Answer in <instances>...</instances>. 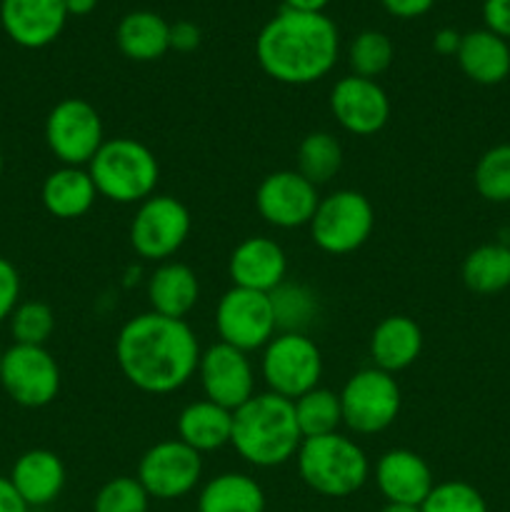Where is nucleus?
<instances>
[{"label":"nucleus","instance_id":"f257e3e1","mask_svg":"<svg viewBox=\"0 0 510 512\" xmlns=\"http://www.w3.org/2000/svg\"><path fill=\"white\" fill-rule=\"evenodd\" d=\"M200 343L185 320L140 313L120 328L115 360L133 388L148 395H168L198 373Z\"/></svg>","mask_w":510,"mask_h":512},{"label":"nucleus","instance_id":"f03ea898","mask_svg":"<svg viewBox=\"0 0 510 512\" xmlns=\"http://www.w3.org/2000/svg\"><path fill=\"white\" fill-rule=\"evenodd\" d=\"M340 35L325 13L283 8L260 28L255 58L268 78L283 85H310L335 68Z\"/></svg>","mask_w":510,"mask_h":512},{"label":"nucleus","instance_id":"7ed1b4c3","mask_svg":"<svg viewBox=\"0 0 510 512\" xmlns=\"http://www.w3.org/2000/svg\"><path fill=\"white\" fill-rule=\"evenodd\" d=\"M303 435L295 420L293 400L275 393H255L233 413L230 445L255 468H278L298 455Z\"/></svg>","mask_w":510,"mask_h":512},{"label":"nucleus","instance_id":"20e7f679","mask_svg":"<svg viewBox=\"0 0 510 512\" xmlns=\"http://www.w3.org/2000/svg\"><path fill=\"white\" fill-rule=\"evenodd\" d=\"M98 195L110 203L135 205L155 195L160 180V163L153 150L135 138H110L100 145L88 163Z\"/></svg>","mask_w":510,"mask_h":512},{"label":"nucleus","instance_id":"39448f33","mask_svg":"<svg viewBox=\"0 0 510 512\" xmlns=\"http://www.w3.org/2000/svg\"><path fill=\"white\" fill-rule=\"evenodd\" d=\"M295 463L303 483L323 498H348L358 493L370 478L365 450L353 438L340 433L305 438Z\"/></svg>","mask_w":510,"mask_h":512},{"label":"nucleus","instance_id":"423d86ee","mask_svg":"<svg viewBox=\"0 0 510 512\" xmlns=\"http://www.w3.org/2000/svg\"><path fill=\"white\" fill-rule=\"evenodd\" d=\"M343 425L355 435H378L398 420L403 393L395 375L380 368H363L340 390Z\"/></svg>","mask_w":510,"mask_h":512},{"label":"nucleus","instance_id":"0eeeda50","mask_svg":"<svg viewBox=\"0 0 510 512\" xmlns=\"http://www.w3.org/2000/svg\"><path fill=\"white\" fill-rule=\"evenodd\" d=\"M310 238L323 253L348 255L363 248L375 228L373 203L358 190H335L320 198L310 220Z\"/></svg>","mask_w":510,"mask_h":512},{"label":"nucleus","instance_id":"6e6552de","mask_svg":"<svg viewBox=\"0 0 510 512\" xmlns=\"http://www.w3.org/2000/svg\"><path fill=\"white\" fill-rule=\"evenodd\" d=\"M260 373L270 393L285 400H298L318 388L323 378V353L305 333H275L263 348Z\"/></svg>","mask_w":510,"mask_h":512},{"label":"nucleus","instance_id":"1a4fd4ad","mask_svg":"<svg viewBox=\"0 0 510 512\" xmlns=\"http://www.w3.org/2000/svg\"><path fill=\"white\" fill-rule=\"evenodd\" d=\"M190 228L193 218L183 200L173 195H150L130 220V245L140 258L165 263L183 248Z\"/></svg>","mask_w":510,"mask_h":512},{"label":"nucleus","instance_id":"9d476101","mask_svg":"<svg viewBox=\"0 0 510 512\" xmlns=\"http://www.w3.org/2000/svg\"><path fill=\"white\" fill-rule=\"evenodd\" d=\"M45 143L60 165L83 168L105 143L100 113L83 98L60 100L45 118Z\"/></svg>","mask_w":510,"mask_h":512},{"label":"nucleus","instance_id":"9b49d317","mask_svg":"<svg viewBox=\"0 0 510 512\" xmlns=\"http://www.w3.org/2000/svg\"><path fill=\"white\" fill-rule=\"evenodd\" d=\"M215 330L220 343L233 345L243 353L263 350L278 333L270 295L235 285L225 290L215 308Z\"/></svg>","mask_w":510,"mask_h":512},{"label":"nucleus","instance_id":"f8f14e48","mask_svg":"<svg viewBox=\"0 0 510 512\" xmlns=\"http://www.w3.org/2000/svg\"><path fill=\"white\" fill-rule=\"evenodd\" d=\"M0 385L20 408H45L60 393V368L43 345H13L3 355Z\"/></svg>","mask_w":510,"mask_h":512},{"label":"nucleus","instance_id":"ddd939ff","mask_svg":"<svg viewBox=\"0 0 510 512\" xmlns=\"http://www.w3.org/2000/svg\"><path fill=\"white\" fill-rule=\"evenodd\" d=\"M203 475V455L183 440H163L143 453L138 463V483L150 500H178L195 490Z\"/></svg>","mask_w":510,"mask_h":512},{"label":"nucleus","instance_id":"4468645a","mask_svg":"<svg viewBox=\"0 0 510 512\" xmlns=\"http://www.w3.org/2000/svg\"><path fill=\"white\" fill-rule=\"evenodd\" d=\"M318 203V188L305 180L298 170H275L265 175L255 190V208L260 218L280 230L310 225Z\"/></svg>","mask_w":510,"mask_h":512},{"label":"nucleus","instance_id":"2eb2a0df","mask_svg":"<svg viewBox=\"0 0 510 512\" xmlns=\"http://www.w3.org/2000/svg\"><path fill=\"white\" fill-rule=\"evenodd\" d=\"M198 378L205 400L233 413L255 395V373L248 353L220 340L200 353Z\"/></svg>","mask_w":510,"mask_h":512},{"label":"nucleus","instance_id":"dca6fc26","mask_svg":"<svg viewBox=\"0 0 510 512\" xmlns=\"http://www.w3.org/2000/svg\"><path fill=\"white\" fill-rule=\"evenodd\" d=\"M330 113L350 135L380 133L390 120V98L378 80L348 75L330 90Z\"/></svg>","mask_w":510,"mask_h":512},{"label":"nucleus","instance_id":"f3484780","mask_svg":"<svg viewBox=\"0 0 510 512\" xmlns=\"http://www.w3.org/2000/svg\"><path fill=\"white\" fill-rule=\"evenodd\" d=\"M228 275L235 288L270 295L288 278V255L273 238L253 235L233 248L228 258Z\"/></svg>","mask_w":510,"mask_h":512},{"label":"nucleus","instance_id":"a211bd4d","mask_svg":"<svg viewBox=\"0 0 510 512\" xmlns=\"http://www.w3.org/2000/svg\"><path fill=\"white\" fill-rule=\"evenodd\" d=\"M65 0H0V23L20 48H45L63 33Z\"/></svg>","mask_w":510,"mask_h":512},{"label":"nucleus","instance_id":"6ab92c4d","mask_svg":"<svg viewBox=\"0 0 510 512\" xmlns=\"http://www.w3.org/2000/svg\"><path fill=\"white\" fill-rule=\"evenodd\" d=\"M375 483L385 503L418 505V508L435 488L430 465L408 448H395L380 455L375 465Z\"/></svg>","mask_w":510,"mask_h":512},{"label":"nucleus","instance_id":"aec40b11","mask_svg":"<svg viewBox=\"0 0 510 512\" xmlns=\"http://www.w3.org/2000/svg\"><path fill=\"white\" fill-rule=\"evenodd\" d=\"M65 480H68V473H65L60 455L45 448L23 453L13 463V470H10V483L15 485L25 505L35 510L55 503L63 493Z\"/></svg>","mask_w":510,"mask_h":512},{"label":"nucleus","instance_id":"412c9836","mask_svg":"<svg viewBox=\"0 0 510 512\" xmlns=\"http://www.w3.org/2000/svg\"><path fill=\"white\" fill-rule=\"evenodd\" d=\"M423 353V330L408 315H388L370 333L373 368L395 375L408 370Z\"/></svg>","mask_w":510,"mask_h":512},{"label":"nucleus","instance_id":"4be33fe9","mask_svg":"<svg viewBox=\"0 0 510 512\" xmlns=\"http://www.w3.org/2000/svg\"><path fill=\"white\" fill-rule=\"evenodd\" d=\"M200 300L198 275L190 265L178 260H165L148 278V303L150 310L165 318L185 320L190 310Z\"/></svg>","mask_w":510,"mask_h":512},{"label":"nucleus","instance_id":"5701e85b","mask_svg":"<svg viewBox=\"0 0 510 512\" xmlns=\"http://www.w3.org/2000/svg\"><path fill=\"white\" fill-rule=\"evenodd\" d=\"M458 65L478 85H498L510 75V45L490 30H470L458 48Z\"/></svg>","mask_w":510,"mask_h":512},{"label":"nucleus","instance_id":"b1692460","mask_svg":"<svg viewBox=\"0 0 510 512\" xmlns=\"http://www.w3.org/2000/svg\"><path fill=\"white\" fill-rule=\"evenodd\" d=\"M45 210L53 218L60 220H75L90 213V208L98 200V190H95L93 178H90L88 168H75V165H60L58 170L45 178L43 190H40Z\"/></svg>","mask_w":510,"mask_h":512},{"label":"nucleus","instance_id":"393cba45","mask_svg":"<svg viewBox=\"0 0 510 512\" xmlns=\"http://www.w3.org/2000/svg\"><path fill=\"white\" fill-rule=\"evenodd\" d=\"M233 435V410L210 400H195L178 415V440L195 453H213L230 445Z\"/></svg>","mask_w":510,"mask_h":512},{"label":"nucleus","instance_id":"a878e982","mask_svg":"<svg viewBox=\"0 0 510 512\" xmlns=\"http://www.w3.org/2000/svg\"><path fill=\"white\" fill-rule=\"evenodd\" d=\"M115 43L125 58L153 63L170 50V23L150 10H133L115 28Z\"/></svg>","mask_w":510,"mask_h":512},{"label":"nucleus","instance_id":"bb28decb","mask_svg":"<svg viewBox=\"0 0 510 512\" xmlns=\"http://www.w3.org/2000/svg\"><path fill=\"white\" fill-rule=\"evenodd\" d=\"M198 512H265V493L250 475H215L200 490Z\"/></svg>","mask_w":510,"mask_h":512},{"label":"nucleus","instance_id":"cd10ccee","mask_svg":"<svg viewBox=\"0 0 510 512\" xmlns=\"http://www.w3.org/2000/svg\"><path fill=\"white\" fill-rule=\"evenodd\" d=\"M463 283L475 295H498L510 288V245L485 243L463 260Z\"/></svg>","mask_w":510,"mask_h":512},{"label":"nucleus","instance_id":"c85d7f7f","mask_svg":"<svg viewBox=\"0 0 510 512\" xmlns=\"http://www.w3.org/2000/svg\"><path fill=\"white\" fill-rule=\"evenodd\" d=\"M295 163H298L295 170L315 188H320V185L330 183L343 168V145L328 130H315L300 140Z\"/></svg>","mask_w":510,"mask_h":512},{"label":"nucleus","instance_id":"c756f323","mask_svg":"<svg viewBox=\"0 0 510 512\" xmlns=\"http://www.w3.org/2000/svg\"><path fill=\"white\" fill-rule=\"evenodd\" d=\"M270 303H273L275 325L278 333H305L308 335L310 325L318 320L320 315V300L315 290H310L303 283H288L270 293Z\"/></svg>","mask_w":510,"mask_h":512},{"label":"nucleus","instance_id":"7c9ffc66","mask_svg":"<svg viewBox=\"0 0 510 512\" xmlns=\"http://www.w3.org/2000/svg\"><path fill=\"white\" fill-rule=\"evenodd\" d=\"M293 410L303 440L338 433V428L343 425L340 395L328 388H320V385L293 400Z\"/></svg>","mask_w":510,"mask_h":512},{"label":"nucleus","instance_id":"2f4dec72","mask_svg":"<svg viewBox=\"0 0 510 512\" xmlns=\"http://www.w3.org/2000/svg\"><path fill=\"white\" fill-rule=\"evenodd\" d=\"M473 185L488 203H510V143L485 150L473 170Z\"/></svg>","mask_w":510,"mask_h":512},{"label":"nucleus","instance_id":"473e14b6","mask_svg":"<svg viewBox=\"0 0 510 512\" xmlns=\"http://www.w3.org/2000/svg\"><path fill=\"white\" fill-rule=\"evenodd\" d=\"M393 43L380 30H363L353 38L348 48V63L353 68V75L358 78L375 80L393 65Z\"/></svg>","mask_w":510,"mask_h":512},{"label":"nucleus","instance_id":"72a5a7b5","mask_svg":"<svg viewBox=\"0 0 510 512\" xmlns=\"http://www.w3.org/2000/svg\"><path fill=\"white\" fill-rule=\"evenodd\" d=\"M10 333L15 345H43L50 340L55 330V313L48 303L40 300H25L10 315Z\"/></svg>","mask_w":510,"mask_h":512},{"label":"nucleus","instance_id":"f704fd0d","mask_svg":"<svg viewBox=\"0 0 510 512\" xmlns=\"http://www.w3.org/2000/svg\"><path fill=\"white\" fill-rule=\"evenodd\" d=\"M420 512H488V503L470 483L448 480V483H435L420 505Z\"/></svg>","mask_w":510,"mask_h":512},{"label":"nucleus","instance_id":"c9c22d12","mask_svg":"<svg viewBox=\"0 0 510 512\" xmlns=\"http://www.w3.org/2000/svg\"><path fill=\"white\" fill-rule=\"evenodd\" d=\"M148 508L150 495L145 493L138 478H128V475L108 480L93 500V512H148Z\"/></svg>","mask_w":510,"mask_h":512},{"label":"nucleus","instance_id":"e433bc0d","mask_svg":"<svg viewBox=\"0 0 510 512\" xmlns=\"http://www.w3.org/2000/svg\"><path fill=\"white\" fill-rule=\"evenodd\" d=\"M20 303V275L8 258L0 255V323L13 315Z\"/></svg>","mask_w":510,"mask_h":512},{"label":"nucleus","instance_id":"4c0bfd02","mask_svg":"<svg viewBox=\"0 0 510 512\" xmlns=\"http://www.w3.org/2000/svg\"><path fill=\"white\" fill-rule=\"evenodd\" d=\"M485 30L510 40V0H485L483 3Z\"/></svg>","mask_w":510,"mask_h":512},{"label":"nucleus","instance_id":"58836bf2","mask_svg":"<svg viewBox=\"0 0 510 512\" xmlns=\"http://www.w3.org/2000/svg\"><path fill=\"white\" fill-rule=\"evenodd\" d=\"M203 40L198 25L193 20H175L170 23V50H178V53H193L195 48Z\"/></svg>","mask_w":510,"mask_h":512},{"label":"nucleus","instance_id":"ea45409f","mask_svg":"<svg viewBox=\"0 0 510 512\" xmlns=\"http://www.w3.org/2000/svg\"><path fill=\"white\" fill-rule=\"evenodd\" d=\"M435 5V0H383V8L388 10L390 15L403 20L420 18V15L428 13Z\"/></svg>","mask_w":510,"mask_h":512},{"label":"nucleus","instance_id":"a19ab883","mask_svg":"<svg viewBox=\"0 0 510 512\" xmlns=\"http://www.w3.org/2000/svg\"><path fill=\"white\" fill-rule=\"evenodd\" d=\"M0 512H30L10 478H3V475H0Z\"/></svg>","mask_w":510,"mask_h":512},{"label":"nucleus","instance_id":"79ce46f5","mask_svg":"<svg viewBox=\"0 0 510 512\" xmlns=\"http://www.w3.org/2000/svg\"><path fill=\"white\" fill-rule=\"evenodd\" d=\"M460 40H463V35H460L458 30H453V28H440L438 33L433 35V48H435V53H440V55H458Z\"/></svg>","mask_w":510,"mask_h":512},{"label":"nucleus","instance_id":"37998d69","mask_svg":"<svg viewBox=\"0 0 510 512\" xmlns=\"http://www.w3.org/2000/svg\"><path fill=\"white\" fill-rule=\"evenodd\" d=\"M330 0H285V8L300 10V13H323Z\"/></svg>","mask_w":510,"mask_h":512},{"label":"nucleus","instance_id":"c03bdc74","mask_svg":"<svg viewBox=\"0 0 510 512\" xmlns=\"http://www.w3.org/2000/svg\"><path fill=\"white\" fill-rule=\"evenodd\" d=\"M95 5H98V0H65V10H68V15H90L95 10Z\"/></svg>","mask_w":510,"mask_h":512},{"label":"nucleus","instance_id":"a18cd8bd","mask_svg":"<svg viewBox=\"0 0 510 512\" xmlns=\"http://www.w3.org/2000/svg\"><path fill=\"white\" fill-rule=\"evenodd\" d=\"M380 512H420L418 505H400V503H385Z\"/></svg>","mask_w":510,"mask_h":512},{"label":"nucleus","instance_id":"49530a36","mask_svg":"<svg viewBox=\"0 0 510 512\" xmlns=\"http://www.w3.org/2000/svg\"><path fill=\"white\" fill-rule=\"evenodd\" d=\"M3 168H5V160H3V153H0V178H3Z\"/></svg>","mask_w":510,"mask_h":512},{"label":"nucleus","instance_id":"de8ad7c7","mask_svg":"<svg viewBox=\"0 0 510 512\" xmlns=\"http://www.w3.org/2000/svg\"><path fill=\"white\" fill-rule=\"evenodd\" d=\"M3 355H5V350L0 348V368H3Z\"/></svg>","mask_w":510,"mask_h":512},{"label":"nucleus","instance_id":"09e8293b","mask_svg":"<svg viewBox=\"0 0 510 512\" xmlns=\"http://www.w3.org/2000/svg\"><path fill=\"white\" fill-rule=\"evenodd\" d=\"M35 512H43V510H35Z\"/></svg>","mask_w":510,"mask_h":512}]
</instances>
